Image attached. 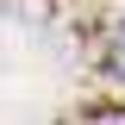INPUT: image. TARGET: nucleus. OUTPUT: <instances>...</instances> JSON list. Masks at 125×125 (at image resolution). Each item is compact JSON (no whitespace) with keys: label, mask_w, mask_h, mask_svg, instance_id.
<instances>
[{"label":"nucleus","mask_w":125,"mask_h":125,"mask_svg":"<svg viewBox=\"0 0 125 125\" xmlns=\"http://www.w3.org/2000/svg\"><path fill=\"white\" fill-rule=\"evenodd\" d=\"M106 69H113V75L125 81V25L113 31V44H106Z\"/></svg>","instance_id":"nucleus-1"}]
</instances>
